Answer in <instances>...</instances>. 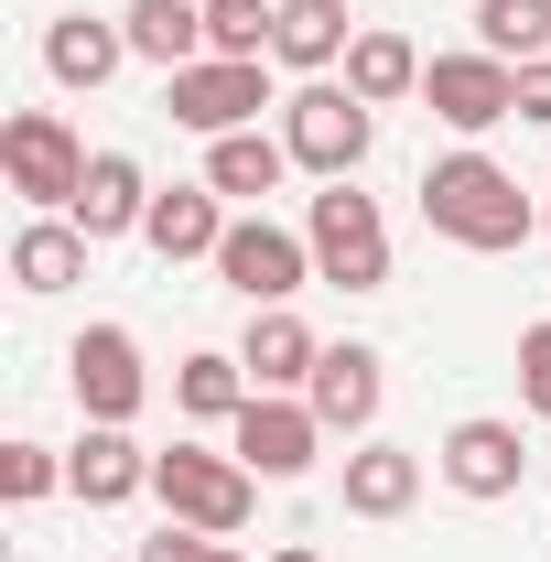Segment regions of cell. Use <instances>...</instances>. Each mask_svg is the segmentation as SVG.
<instances>
[{
	"instance_id": "1",
	"label": "cell",
	"mask_w": 551,
	"mask_h": 562,
	"mask_svg": "<svg viewBox=\"0 0 551 562\" xmlns=\"http://www.w3.org/2000/svg\"><path fill=\"white\" fill-rule=\"evenodd\" d=\"M421 227L497 260V249H530V238H541V206H530L519 173H497L486 151H443V162L421 173Z\"/></svg>"
},
{
	"instance_id": "2",
	"label": "cell",
	"mask_w": 551,
	"mask_h": 562,
	"mask_svg": "<svg viewBox=\"0 0 551 562\" xmlns=\"http://www.w3.org/2000/svg\"><path fill=\"white\" fill-rule=\"evenodd\" d=\"M151 497L184 519V530H249V508H260V476L238 465V454H206V443H173V454H151Z\"/></svg>"
},
{
	"instance_id": "3",
	"label": "cell",
	"mask_w": 551,
	"mask_h": 562,
	"mask_svg": "<svg viewBox=\"0 0 551 562\" xmlns=\"http://www.w3.org/2000/svg\"><path fill=\"white\" fill-rule=\"evenodd\" d=\"M281 140H292V162L303 173H325V184H346L357 162H368V140H379V120H368V98L357 87H292L281 98Z\"/></svg>"
},
{
	"instance_id": "4",
	"label": "cell",
	"mask_w": 551,
	"mask_h": 562,
	"mask_svg": "<svg viewBox=\"0 0 551 562\" xmlns=\"http://www.w3.org/2000/svg\"><path fill=\"white\" fill-rule=\"evenodd\" d=\"M303 238H314V271L336 281V292H379L390 281V227H379V206L357 184H325L303 206Z\"/></svg>"
},
{
	"instance_id": "5",
	"label": "cell",
	"mask_w": 551,
	"mask_h": 562,
	"mask_svg": "<svg viewBox=\"0 0 551 562\" xmlns=\"http://www.w3.org/2000/svg\"><path fill=\"white\" fill-rule=\"evenodd\" d=\"M87 162H98V151H76V131L55 120V109H11V120H0V173H11L22 206H44V216L76 206Z\"/></svg>"
},
{
	"instance_id": "6",
	"label": "cell",
	"mask_w": 551,
	"mask_h": 562,
	"mask_svg": "<svg viewBox=\"0 0 551 562\" xmlns=\"http://www.w3.org/2000/svg\"><path fill=\"white\" fill-rule=\"evenodd\" d=\"M421 109H432V120H443V131H497V120H519V66H508V55H432V66H421Z\"/></svg>"
},
{
	"instance_id": "7",
	"label": "cell",
	"mask_w": 551,
	"mask_h": 562,
	"mask_svg": "<svg viewBox=\"0 0 551 562\" xmlns=\"http://www.w3.org/2000/svg\"><path fill=\"white\" fill-rule=\"evenodd\" d=\"M216 281L249 292V314H260V303H292V292L314 281V238H292L271 216H238V227L216 238Z\"/></svg>"
},
{
	"instance_id": "8",
	"label": "cell",
	"mask_w": 551,
	"mask_h": 562,
	"mask_svg": "<svg viewBox=\"0 0 551 562\" xmlns=\"http://www.w3.org/2000/svg\"><path fill=\"white\" fill-rule=\"evenodd\" d=\"M162 109H173L184 131L227 140V131H249V120L271 109V76H260V66H238V55H206V66L162 76Z\"/></svg>"
},
{
	"instance_id": "9",
	"label": "cell",
	"mask_w": 551,
	"mask_h": 562,
	"mask_svg": "<svg viewBox=\"0 0 551 562\" xmlns=\"http://www.w3.org/2000/svg\"><path fill=\"white\" fill-rule=\"evenodd\" d=\"M314 443H325V422H314V401H292V390H260V401H249V412H238V443H227V454H238V465H249V476H303V465H314Z\"/></svg>"
},
{
	"instance_id": "10",
	"label": "cell",
	"mask_w": 551,
	"mask_h": 562,
	"mask_svg": "<svg viewBox=\"0 0 551 562\" xmlns=\"http://www.w3.org/2000/svg\"><path fill=\"white\" fill-rule=\"evenodd\" d=\"M66 379H76V401H87V422H131L140 390H151V379H140V336H131V325H87V336L66 347Z\"/></svg>"
},
{
	"instance_id": "11",
	"label": "cell",
	"mask_w": 551,
	"mask_h": 562,
	"mask_svg": "<svg viewBox=\"0 0 551 562\" xmlns=\"http://www.w3.org/2000/svg\"><path fill=\"white\" fill-rule=\"evenodd\" d=\"M432 465H443V487L454 497H519V465H530V454H519V422H454V432H443V454H432Z\"/></svg>"
},
{
	"instance_id": "12",
	"label": "cell",
	"mask_w": 551,
	"mask_h": 562,
	"mask_svg": "<svg viewBox=\"0 0 551 562\" xmlns=\"http://www.w3.org/2000/svg\"><path fill=\"white\" fill-rule=\"evenodd\" d=\"M120 66H131V33L120 22H98V11H55L44 22V76L55 87H109Z\"/></svg>"
},
{
	"instance_id": "13",
	"label": "cell",
	"mask_w": 551,
	"mask_h": 562,
	"mask_svg": "<svg viewBox=\"0 0 551 562\" xmlns=\"http://www.w3.org/2000/svg\"><path fill=\"white\" fill-rule=\"evenodd\" d=\"M66 487L87 497V508H120V497L151 487V454L131 443V422H87V443L66 454Z\"/></svg>"
},
{
	"instance_id": "14",
	"label": "cell",
	"mask_w": 551,
	"mask_h": 562,
	"mask_svg": "<svg viewBox=\"0 0 551 562\" xmlns=\"http://www.w3.org/2000/svg\"><path fill=\"white\" fill-rule=\"evenodd\" d=\"M238 368H249V390H314L325 347H314V325H303V314L260 303V314H249V347H238Z\"/></svg>"
},
{
	"instance_id": "15",
	"label": "cell",
	"mask_w": 551,
	"mask_h": 562,
	"mask_svg": "<svg viewBox=\"0 0 551 562\" xmlns=\"http://www.w3.org/2000/svg\"><path fill=\"white\" fill-rule=\"evenodd\" d=\"M120 33H131L140 66H162V76L206 66V0H131V11H120Z\"/></svg>"
},
{
	"instance_id": "16",
	"label": "cell",
	"mask_w": 551,
	"mask_h": 562,
	"mask_svg": "<svg viewBox=\"0 0 551 562\" xmlns=\"http://www.w3.org/2000/svg\"><path fill=\"white\" fill-rule=\"evenodd\" d=\"M76 227H87V238H131L140 216H151V184H140V162L131 151H98V162H87V184H76Z\"/></svg>"
},
{
	"instance_id": "17",
	"label": "cell",
	"mask_w": 551,
	"mask_h": 562,
	"mask_svg": "<svg viewBox=\"0 0 551 562\" xmlns=\"http://www.w3.org/2000/svg\"><path fill=\"white\" fill-rule=\"evenodd\" d=\"M314 422L325 432H368L379 422V347H325V368H314Z\"/></svg>"
},
{
	"instance_id": "18",
	"label": "cell",
	"mask_w": 551,
	"mask_h": 562,
	"mask_svg": "<svg viewBox=\"0 0 551 562\" xmlns=\"http://www.w3.org/2000/svg\"><path fill=\"white\" fill-rule=\"evenodd\" d=\"M412 497H421V454L412 443H357V454H346V508H357V519H401Z\"/></svg>"
},
{
	"instance_id": "19",
	"label": "cell",
	"mask_w": 551,
	"mask_h": 562,
	"mask_svg": "<svg viewBox=\"0 0 551 562\" xmlns=\"http://www.w3.org/2000/svg\"><path fill=\"white\" fill-rule=\"evenodd\" d=\"M140 238H151L162 260H216V238H227V216H216V184H173V195H151Z\"/></svg>"
},
{
	"instance_id": "20",
	"label": "cell",
	"mask_w": 551,
	"mask_h": 562,
	"mask_svg": "<svg viewBox=\"0 0 551 562\" xmlns=\"http://www.w3.org/2000/svg\"><path fill=\"white\" fill-rule=\"evenodd\" d=\"M87 249H98V238H87L76 216H33V227L11 238V281H22V292H66V281H87Z\"/></svg>"
},
{
	"instance_id": "21",
	"label": "cell",
	"mask_w": 551,
	"mask_h": 562,
	"mask_svg": "<svg viewBox=\"0 0 551 562\" xmlns=\"http://www.w3.org/2000/svg\"><path fill=\"white\" fill-rule=\"evenodd\" d=\"M281 173H292V140H271V131H227V140H206V184L216 195H271Z\"/></svg>"
},
{
	"instance_id": "22",
	"label": "cell",
	"mask_w": 551,
	"mask_h": 562,
	"mask_svg": "<svg viewBox=\"0 0 551 562\" xmlns=\"http://www.w3.org/2000/svg\"><path fill=\"white\" fill-rule=\"evenodd\" d=\"M346 44H357V33H346V0H281V33H271V55H281V66L325 76Z\"/></svg>"
},
{
	"instance_id": "23",
	"label": "cell",
	"mask_w": 551,
	"mask_h": 562,
	"mask_svg": "<svg viewBox=\"0 0 551 562\" xmlns=\"http://www.w3.org/2000/svg\"><path fill=\"white\" fill-rule=\"evenodd\" d=\"M346 87H357L368 109H390V98L421 87V55L401 44V33H357V44H346Z\"/></svg>"
},
{
	"instance_id": "24",
	"label": "cell",
	"mask_w": 551,
	"mask_h": 562,
	"mask_svg": "<svg viewBox=\"0 0 551 562\" xmlns=\"http://www.w3.org/2000/svg\"><path fill=\"white\" fill-rule=\"evenodd\" d=\"M173 401H184L195 422H238L260 390H249V368H238V357H216V347H206V357H184V368H173Z\"/></svg>"
},
{
	"instance_id": "25",
	"label": "cell",
	"mask_w": 551,
	"mask_h": 562,
	"mask_svg": "<svg viewBox=\"0 0 551 562\" xmlns=\"http://www.w3.org/2000/svg\"><path fill=\"white\" fill-rule=\"evenodd\" d=\"M476 44H486V55H508V66H541L551 0H476Z\"/></svg>"
},
{
	"instance_id": "26",
	"label": "cell",
	"mask_w": 551,
	"mask_h": 562,
	"mask_svg": "<svg viewBox=\"0 0 551 562\" xmlns=\"http://www.w3.org/2000/svg\"><path fill=\"white\" fill-rule=\"evenodd\" d=\"M281 33V0H206V55H238V66H260Z\"/></svg>"
},
{
	"instance_id": "27",
	"label": "cell",
	"mask_w": 551,
	"mask_h": 562,
	"mask_svg": "<svg viewBox=\"0 0 551 562\" xmlns=\"http://www.w3.org/2000/svg\"><path fill=\"white\" fill-rule=\"evenodd\" d=\"M55 487H66V465H55L44 443H0V497H11V508H33V497H55Z\"/></svg>"
},
{
	"instance_id": "28",
	"label": "cell",
	"mask_w": 551,
	"mask_h": 562,
	"mask_svg": "<svg viewBox=\"0 0 551 562\" xmlns=\"http://www.w3.org/2000/svg\"><path fill=\"white\" fill-rule=\"evenodd\" d=\"M519 401L551 422V325H519Z\"/></svg>"
},
{
	"instance_id": "29",
	"label": "cell",
	"mask_w": 551,
	"mask_h": 562,
	"mask_svg": "<svg viewBox=\"0 0 551 562\" xmlns=\"http://www.w3.org/2000/svg\"><path fill=\"white\" fill-rule=\"evenodd\" d=\"M206 541H216V530H184V519H162V530L140 541V562H206Z\"/></svg>"
},
{
	"instance_id": "30",
	"label": "cell",
	"mask_w": 551,
	"mask_h": 562,
	"mask_svg": "<svg viewBox=\"0 0 551 562\" xmlns=\"http://www.w3.org/2000/svg\"><path fill=\"white\" fill-rule=\"evenodd\" d=\"M519 120H541V131H551V55H541V66H519Z\"/></svg>"
},
{
	"instance_id": "31",
	"label": "cell",
	"mask_w": 551,
	"mask_h": 562,
	"mask_svg": "<svg viewBox=\"0 0 551 562\" xmlns=\"http://www.w3.org/2000/svg\"><path fill=\"white\" fill-rule=\"evenodd\" d=\"M271 562H325V552H314V541H292V552H271Z\"/></svg>"
},
{
	"instance_id": "32",
	"label": "cell",
	"mask_w": 551,
	"mask_h": 562,
	"mask_svg": "<svg viewBox=\"0 0 551 562\" xmlns=\"http://www.w3.org/2000/svg\"><path fill=\"white\" fill-rule=\"evenodd\" d=\"M206 562H238V552H227V541H206Z\"/></svg>"
},
{
	"instance_id": "33",
	"label": "cell",
	"mask_w": 551,
	"mask_h": 562,
	"mask_svg": "<svg viewBox=\"0 0 551 562\" xmlns=\"http://www.w3.org/2000/svg\"><path fill=\"white\" fill-rule=\"evenodd\" d=\"M541 238H551V206H541Z\"/></svg>"
}]
</instances>
